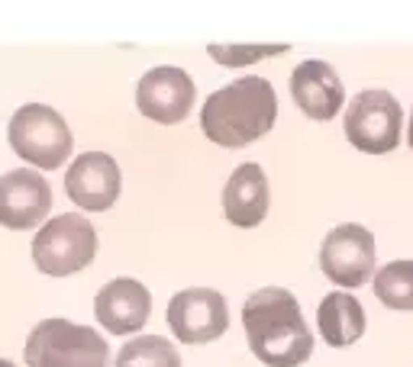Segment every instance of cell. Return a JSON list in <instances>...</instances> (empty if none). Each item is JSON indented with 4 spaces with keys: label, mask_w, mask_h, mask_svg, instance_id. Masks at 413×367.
<instances>
[{
    "label": "cell",
    "mask_w": 413,
    "mask_h": 367,
    "mask_svg": "<svg viewBox=\"0 0 413 367\" xmlns=\"http://www.w3.org/2000/svg\"><path fill=\"white\" fill-rule=\"evenodd\" d=\"M210 59H217L226 68H242L252 61L271 59V55H284L287 45H210Z\"/></svg>",
    "instance_id": "cell-18"
},
{
    "label": "cell",
    "mask_w": 413,
    "mask_h": 367,
    "mask_svg": "<svg viewBox=\"0 0 413 367\" xmlns=\"http://www.w3.org/2000/svg\"><path fill=\"white\" fill-rule=\"evenodd\" d=\"M7 139L26 165H36V167H43V171L61 167L68 161V155H71V149H75L71 129L61 119V113H55L45 103H26V107H20L10 117Z\"/></svg>",
    "instance_id": "cell-4"
},
{
    "label": "cell",
    "mask_w": 413,
    "mask_h": 367,
    "mask_svg": "<svg viewBox=\"0 0 413 367\" xmlns=\"http://www.w3.org/2000/svg\"><path fill=\"white\" fill-rule=\"evenodd\" d=\"M278 119V97L265 77H239L207 97L201 129L223 149H242L271 133Z\"/></svg>",
    "instance_id": "cell-2"
},
{
    "label": "cell",
    "mask_w": 413,
    "mask_h": 367,
    "mask_svg": "<svg viewBox=\"0 0 413 367\" xmlns=\"http://www.w3.org/2000/svg\"><path fill=\"white\" fill-rule=\"evenodd\" d=\"M268 177L255 161L239 165L223 187V213L229 223L242 229H252L268 216Z\"/></svg>",
    "instance_id": "cell-14"
},
{
    "label": "cell",
    "mask_w": 413,
    "mask_h": 367,
    "mask_svg": "<svg viewBox=\"0 0 413 367\" xmlns=\"http://www.w3.org/2000/svg\"><path fill=\"white\" fill-rule=\"evenodd\" d=\"M94 313L101 319V326L113 335L139 332L152 316V293L133 277H119L97 293Z\"/></svg>",
    "instance_id": "cell-12"
},
{
    "label": "cell",
    "mask_w": 413,
    "mask_h": 367,
    "mask_svg": "<svg viewBox=\"0 0 413 367\" xmlns=\"http://www.w3.org/2000/svg\"><path fill=\"white\" fill-rule=\"evenodd\" d=\"M52 209V187L39 171L17 167L0 177V225L7 229H33Z\"/></svg>",
    "instance_id": "cell-10"
},
{
    "label": "cell",
    "mask_w": 413,
    "mask_h": 367,
    "mask_svg": "<svg viewBox=\"0 0 413 367\" xmlns=\"http://www.w3.org/2000/svg\"><path fill=\"white\" fill-rule=\"evenodd\" d=\"M119 165L103 151H85L65 174L68 200L87 213H103L119 197Z\"/></svg>",
    "instance_id": "cell-11"
},
{
    "label": "cell",
    "mask_w": 413,
    "mask_h": 367,
    "mask_svg": "<svg viewBox=\"0 0 413 367\" xmlns=\"http://www.w3.org/2000/svg\"><path fill=\"white\" fill-rule=\"evenodd\" d=\"M26 367H107L110 348L91 326L43 319L26 338Z\"/></svg>",
    "instance_id": "cell-3"
},
{
    "label": "cell",
    "mask_w": 413,
    "mask_h": 367,
    "mask_svg": "<svg viewBox=\"0 0 413 367\" xmlns=\"http://www.w3.org/2000/svg\"><path fill=\"white\" fill-rule=\"evenodd\" d=\"M317 326L326 345L349 348L365 335V309L352 293H329L317 309Z\"/></svg>",
    "instance_id": "cell-15"
},
{
    "label": "cell",
    "mask_w": 413,
    "mask_h": 367,
    "mask_svg": "<svg viewBox=\"0 0 413 367\" xmlns=\"http://www.w3.org/2000/svg\"><path fill=\"white\" fill-rule=\"evenodd\" d=\"M117 367H181V354L168 338L143 335V338H133L119 348Z\"/></svg>",
    "instance_id": "cell-16"
},
{
    "label": "cell",
    "mask_w": 413,
    "mask_h": 367,
    "mask_svg": "<svg viewBox=\"0 0 413 367\" xmlns=\"http://www.w3.org/2000/svg\"><path fill=\"white\" fill-rule=\"evenodd\" d=\"M291 97L310 119H333L342 110L346 91L329 61H300L291 75Z\"/></svg>",
    "instance_id": "cell-13"
},
{
    "label": "cell",
    "mask_w": 413,
    "mask_h": 367,
    "mask_svg": "<svg viewBox=\"0 0 413 367\" xmlns=\"http://www.w3.org/2000/svg\"><path fill=\"white\" fill-rule=\"evenodd\" d=\"M320 267L336 287H362L375 274V235L365 225H336L320 245Z\"/></svg>",
    "instance_id": "cell-7"
},
{
    "label": "cell",
    "mask_w": 413,
    "mask_h": 367,
    "mask_svg": "<svg viewBox=\"0 0 413 367\" xmlns=\"http://www.w3.org/2000/svg\"><path fill=\"white\" fill-rule=\"evenodd\" d=\"M168 326L177 342L207 345L217 342L229 326V309L223 293L210 287H191L171 297L168 303Z\"/></svg>",
    "instance_id": "cell-8"
},
{
    "label": "cell",
    "mask_w": 413,
    "mask_h": 367,
    "mask_svg": "<svg viewBox=\"0 0 413 367\" xmlns=\"http://www.w3.org/2000/svg\"><path fill=\"white\" fill-rule=\"evenodd\" d=\"M97 255V232L85 216H55L33 239V261L49 277L85 271Z\"/></svg>",
    "instance_id": "cell-5"
},
{
    "label": "cell",
    "mask_w": 413,
    "mask_h": 367,
    "mask_svg": "<svg viewBox=\"0 0 413 367\" xmlns=\"http://www.w3.org/2000/svg\"><path fill=\"white\" fill-rule=\"evenodd\" d=\"M375 297L391 309H413V261H391L375 274Z\"/></svg>",
    "instance_id": "cell-17"
},
{
    "label": "cell",
    "mask_w": 413,
    "mask_h": 367,
    "mask_svg": "<svg viewBox=\"0 0 413 367\" xmlns=\"http://www.w3.org/2000/svg\"><path fill=\"white\" fill-rule=\"evenodd\" d=\"M404 110L388 91H362L346 110V139L358 151L384 155L400 145Z\"/></svg>",
    "instance_id": "cell-6"
},
{
    "label": "cell",
    "mask_w": 413,
    "mask_h": 367,
    "mask_svg": "<svg viewBox=\"0 0 413 367\" xmlns=\"http://www.w3.org/2000/svg\"><path fill=\"white\" fill-rule=\"evenodd\" d=\"M407 142H410V149H413V113H410V129H407Z\"/></svg>",
    "instance_id": "cell-19"
},
{
    "label": "cell",
    "mask_w": 413,
    "mask_h": 367,
    "mask_svg": "<svg viewBox=\"0 0 413 367\" xmlns=\"http://www.w3.org/2000/svg\"><path fill=\"white\" fill-rule=\"evenodd\" d=\"M242 326L252 354L268 367H297L310 358L313 335L294 293L281 287L255 290L242 306Z\"/></svg>",
    "instance_id": "cell-1"
},
{
    "label": "cell",
    "mask_w": 413,
    "mask_h": 367,
    "mask_svg": "<svg viewBox=\"0 0 413 367\" xmlns=\"http://www.w3.org/2000/svg\"><path fill=\"white\" fill-rule=\"evenodd\" d=\"M136 107L143 117L155 119V123H184L191 107H194V81L181 68L159 65L152 71H145L139 87H136Z\"/></svg>",
    "instance_id": "cell-9"
},
{
    "label": "cell",
    "mask_w": 413,
    "mask_h": 367,
    "mask_svg": "<svg viewBox=\"0 0 413 367\" xmlns=\"http://www.w3.org/2000/svg\"><path fill=\"white\" fill-rule=\"evenodd\" d=\"M0 367H17V364L13 361H0Z\"/></svg>",
    "instance_id": "cell-20"
}]
</instances>
